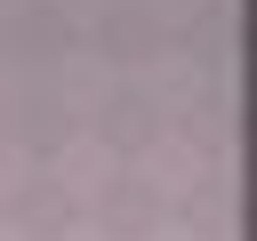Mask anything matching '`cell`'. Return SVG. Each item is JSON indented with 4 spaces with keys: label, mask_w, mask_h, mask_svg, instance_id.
Wrapping results in <instances>:
<instances>
[]
</instances>
